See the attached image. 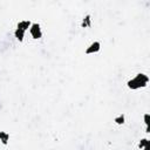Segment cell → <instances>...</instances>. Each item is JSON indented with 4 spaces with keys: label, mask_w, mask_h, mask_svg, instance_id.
I'll return each mask as SVG.
<instances>
[{
    "label": "cell",
    "mask_w": 150,
    "mask_h": 150,
    "mask_svg": "<svg viewBox=\"0 0 150 150\" xmlns=\"http://www.w3.org/2000/svg\"><path fill=\"white\" fill-rule=\"evenodd\" d=\"M14 36L16 38V40L19 42H22L23 41V38H25V30L20 29V28H15L14 30Z\"/></svg>",
    "instance_id": "obj_7"
},
{
    "label": "cell",
    "mask_w": 150,
    "mask_h": 150,
    "mask_svg": "<svg viewBox=\"0 0 150 150\" xmlns=\"http://www.w3.org/2000/svg\"><path fill=\"white\" fill-rule=\"evenodd\" d=\"M81 27H82V28H89V27H91V15H90V14H87V15L82 19V21H81Z\"/></svg>",
    "instance_id": "obj_5"
},
{
    "label": "cell",
    "mask_w": 150,
    "mask_h": 150,
    "mask_svg": "<svg viewBox=\"0 0 150 150\" xmlns=\"http://www.w3.org/2000/svg\"><path fill=\"white\" fill-rule=\"evenodd\" d=\"M148 83H149V76L145 75V74H143V73H139V74H137L134 79L129 80V81L127 82V86H128L129 89L136 90V89L146 87Z\"/></svg>",
    "instance_id": "obj_1"
},
{
    "label": "cell",
    "mask_w": 150,
    "mask_h": 150,
    "mask_svg": "<svg viewBox=\"0 0 150 150\" xmlns=\"http://www.w3.org/2000/svg\"><path fill=\"white\" fill-rule=\"evenodd\" d=\"M29 33H30V35H32L33 39H35V40L41 39L42 38V30H41L40 23H38V22L32 23V26L29 28Z\"/></svg>",
    "instance_id": "obj_2"
},
{
    "label": "cell",
    "mask_w": 150,
    "mask_h": 150,
    "mask_svg": "<svg viewBox=\"0 0 150 150\" xmlns=\"http://www.w3.org/2000/svg\"><path fill=\"white\" fill-rule=\"evenodd\" d=\"M8 141H9V134L6 132V131H0V142L4 145H7Z\"/></svg>",
    "instance_id": "obj_8"
},
{
    "label": "cell",
    "mask_w": 150,
    "mask_h": 150,
    "mask_svg": "<svg viewBox=\"0 0 150 150\" xmlns=\"http://www.w3.org/2000/svg\"><path fill=\"white\" fill-rule=\"evenodd\" d=\"M30 26H32V22L29 20H21V21L18 22L16 28H20V29H22V30L26 32L28 28H30Z\"/></svg>",
    "instance_id": "obj_4"
},
{
    "label": "cell",
    "mask_w": 150,
    "mask_h": 150,
    "mask_svg": "<svg viewBox=\"0 0 150 150\" xmlns=\"http://www.w3.org/2000/svg\"><path fill=\"white\" fill-rule=\"evenodd\" d=\"M114 122H115L117 125H122V124H124V122H125V116H124V114H120V115H117V116L114 118Z\"/></svg>",
    "instance_id": "obj_9"
},
{
    "label": "cell",
    "mask_w": 150,
    "mask_h": 150,
    "mask_svg": "<svg viewBox=\"0 0 150 150\" xmlns=\"http://www.w3.org/2000/svg\"><path fill=\"white\" fill-rule=\"evenodd\" d=\"M138 148L144 149V150H150V141L148 138H142L138 142Z\"/></svg>",
    "instance_id": "obj_6"
},
{
    "label": "cell",
    "mask_w": 150,
    "mask_h": 150,
    "mask_svg": "<svg viewBox=\"0 0 150 150\" xmlns=\"http://www.w3.org/2000/svg\"><path fill=\"white\" fill-rule=\"evenodd\" d=\"M144 122H145V125L149 127V114H144Z\"/></svg>",
    "instance_id": "obj_10"
},
{
    "label": "cell",
    "mask_w": 150,
    "mask_h": 150,
    "mask_svg": "<svg viewBox=\"0 0 150 150\" xmlns=\"http://www.w3.org/2000/svg\"><path fill=\"white\" fill-rule=\"evenodd\" d=\"M100 49H101V43L98 42V41H94L93 43H90L88 47H87V49H86V54L87 55H90V54H95V53H97V52H100Z\"/></svg>",
    "instance_id": "obj_3"
}]
</instances>
